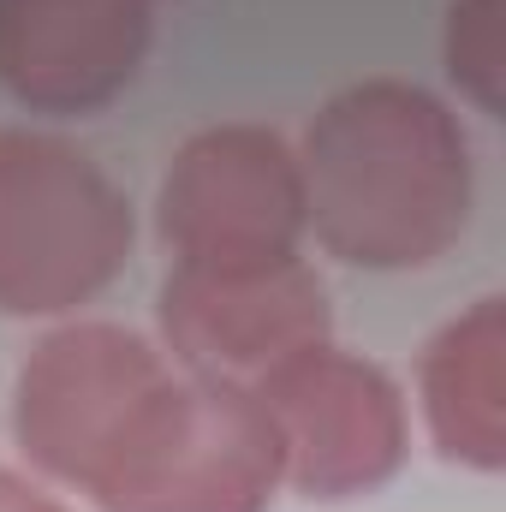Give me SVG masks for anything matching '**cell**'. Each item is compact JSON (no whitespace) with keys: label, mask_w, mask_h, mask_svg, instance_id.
I'll list each match as a JSON object with an SVG mask.
<instances>
[{"label":"cell","mask_w":506,"mask_h":512,"mask_svg":"<svg viewBox=\"0 0 506 512\" xmlns=\"http://www.w3.org/2000/svg\"><path fill=\"white\" fill-rule=\"evenodd\" d=\"M298 167L304 221L352 268H423L471 227V137L411 78H364L328 96L304 126Z\"/></svg>","instance_id":"1"},{"label":"cell","mask_w":506,"mask_h":512,"mask_svg":"<svg viewBox=\"0 0 506 512\" xmlns=\"http://www.w3.org/2000/svg\"><path fill=\"white\" fill-rule=\"evenodd\" d=\"M137 221L108 167L30 126H0V310L66 316L114 286Z\"/></svg>","instance_id":"2"},{"label":"cell","mask_w":506,"mask_h":512,"mask_svg":"<svg viewBox=\"0 0 506 512\" xmlns=\"http://www.w3.org/2000/svg\"><path fill=\"white\" fill-rule=\"evenodd\" d=\"M280 483L286 453L256 387L173 370L84 495L102 512H268Z\"/></svg>","instance_id":"3"},{"label":"cell","mask_w":506,"mask_h":512,"mask_svg":"<svg viewBox=\"0 0 506 512\" xmlns=\"http://www.w3.org/2000/svg\"><path fill=\"white\" fill-rule=\"evenodd\" d=\"M167 376V352L143 334L120 322H66L18 364L12 435L42 477L90 489Z\"/></svg>","instance_id":"4"},{"label":"cell","mask_w":506,"mask_h":512,"mask_svg":"<svg viewBox=\"0 0 506 512\" xmlns=\"http://www.w3.org/2000/svg\"><path fill=\"white\" fill-rule=\"evenodd\" d=\"M155 322L173 370L245 387L334 334L328 286L298 251L262 262H173Z\"/></svg>","instance_id":"5"},{"label":"cell","mask_w":506,"mask_h":512,"mask_svg":"<svg viewBox=\"0 0 506 512\" xmlns=\"http://www.w3.org/2000/svg\"><path fill=\"white\" fill-rule=\"evenodd\" d=\"M256 387L280 429L286 489L304 501H358L399 477L411 447L405 393L376 358L310 346L274 364Z\"/></svg>","instance_id":"6"},{"label":"cell","mask_w":506,"mask_h":512,"mask_svg":"<svg viewBox=\"0 0 506 512\" xmlns=\"http://www.w3.org/2000/svg\"><path fill=\"white\" fill-rule=\"evenodd\" d=\"M304 167L274 126L191 131L155 191V233L173 262H262L304 239Z\"/></svg>","instance_id":"7"},{"label":"cell","mask_w":506,"mask_h":512,"mask_svg":"<svg viewBox=\"0 0 506 512\" xmlns=\"http://www.w3.org/2000/svg\"><path fill=\"white\" fill-rule=\"evenodd\" d=\"M149 0H0V84L30 114H96L149 54Z\"/></svg>","instance_id":"8"},{"label":"cell","mask_w":506,"mask_h":512,"mask_svg":"<svg viewBox=\"0 0 506 512\" xmlns=\"http://www.w3.org/2000/svg\"><path fill=\"white\" fill-rule=\"evenodd\" d=\"M417 399L441 459L465 471L506 465V304L477 298L417 358Z\"/></svg>","instance_id":"9"},{"label":"cell","mask_w":506,"mask_h":512,"mask_svg":"<svg viewBox=\"0 0 506 512\" xmlns=\"http://www.w3.org/2000/svg\"><path fill=\"white\" fill-rule=\"evenodd\" d=\"M441 60L459 96L501 120L506 114V0H453L441 30Z\"/></svg>","instance_id":"10"},{"label":"cell","mask_w":506,"mask_h":512,"mask_svg":"<svg viewBox=\"0 0 506 512\" xmlns=\"http://www.w3.org/2000/svg\"><path fill=\"white\" fill-rule=\"evenodd\" d=\"M0 512H72L60 495H48L42 483L18 477L12 465H0Z\"/></svg>","instance_id":"11"}]
</instances>
